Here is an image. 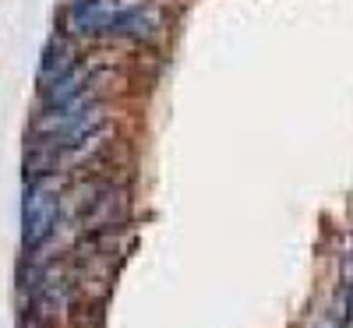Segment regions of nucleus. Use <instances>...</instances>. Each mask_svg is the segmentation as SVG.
Segmentation results:
<instances>
[{"instance_id":"1","label":"nucleus","mask_w":353,"mask_h":328,"mask_svg":"<svg viewBox=\"0 0 353 328\" xmlns=\"http://www.w3.org/2000/svg\"><path fill=\"white\" fill-rule=\"evenodd\" d=\"M61 216V181L57 176H36L25 191L21 205V223H25V247H39L46 236L57 229Z\"/></svg>"},{"instance_id":"2","label":"nucleus","mask_w":353,"mask_h":328,"mask_svg":"<svg viewBox=\"0 0 353 328\" xmlns=\"http://www.w3.org/2000/svg\"><path fill=\"white\" fill-rule=\"evenodd\" d=\"M141 0H71L64 25L71 36H113L128 11H134Z\"/></svg>"},{"instance_id":"5","label":"nucleus","mask_w":353,"mask_h":328,"mask_svg":"<svg viewBox=\"0 0 353 328\" xmlns=\"http://www.w3.org/2000/svg\"><path fill=\"white\" fill-rule=\"evenodd\" d=\"M321 328H343V321H339V314H329L325 321H321Z\"/></svg>"},{"instance_id":"3","label":"nucleus","mask_w":353,"mask_h":328,"mask_svg":"<svg viewBox=\"0 0 353 328\" xmlns=\"http://www.w3.org/2000/svg\"><path fill=\"white\" fill-rule=\"evenodd\" d=\"M85 81H88V68L74 64V68H71L68 74H61L57 81L43 85V92H46V103H50V106H68V103L81 99V96H85Z\"/></svg>"},{"instance_id":"4","label":"nucleus","mask_w":353,"mask_h":328,"mask_svg":"<svg viewBox=\"0 0 353 328\" xmlns=\"http://www.w3.org/2000/svg\"><path fill=\"white\" fill-rule=\"evenodd\" d=\"M74 64H78V61H74V46H71L64 36H57V39L46 46V53H43V64H39V81H43V85H50V81H57L61 74H68Z\"/></svg>"}]
</instances>
